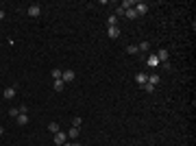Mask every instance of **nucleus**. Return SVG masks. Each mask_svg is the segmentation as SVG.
<instances>
[{
  "instance_id": "obj_20",
  "label": "nucleus",
  "mask_w": 196,
  "mask_h": 146,
  "mask_svg": "<svg viewBox=\"0 0 196 146\" xmlns=\"http://www.w3.org/2000/svg\"><path fill=\"white\" fill-rule=\"evenodd\" d=\"M107 24H109V26H118V18H116V15H109Z\"/></svg>"
},
{
  "instance_id": "obj_14",
  "label": "nucleus",
  "mask_w": 196,
  "mask_h": 146,
  "mask_svg": "<svg viewBox=\"0 0 196 146\" xmlns=\"http://www.w3.org/2000/svg\"><path fill=\"white\" fill-rule=\"evenodd\" d=\"M120 7L126 11V9H133V7H135V2H133V0H122V4H120Z\"/></svg>"
},
{
  "instance_id": "obj_17",
  "label": "nucleus",
  "mask_w": 196,
  "mask_h": 146,
  "mask_svg": "<svg viewBox=\"0 0 196 146\" xmlns=\"http://www.w3.org/2000/svg\"><path fill=\"white\" fill-rule=\"evenodd\" d=\"M148 48H150V42H142V44L137 46V50H140V52H146Z\"/></svg>"
},
{
  "instance_id": "obj_11",
  "label": "nucleus",
  "mask_w": 196,
  "mask_h": 146,
  "mask_svg": "<svg viewBox=\"0 0 196 146\" xmlns=\"http://www.w3.org/2000/svg\"><path fill=\"white\" fill-rule=\"evenodd\" d=\"M52 87H54V92H63V87H65V83H63L61 79H57V81H52Z\"/></svg>"
},
{
  "instance_id": "obj_16",
  "label": "nucleus",
  "mask_w": 196,
  "mask_h": 146,
  "mask_svg": "<svg viewBox=\"0 0 196 146\" xmlns=\"http://www.w3.org/2000/svg\"><path fill=\"white\" fill-rule=\"evenodd\" d=\"M124 15H126L129 20H135V18H137V13H135V9H126V11H124Z\"/></svg>"
},
{
  "instance_id": "obj_4",
  "label": "nucleus",
  "mask_w": 196,
  "mask_h": 146,
  "mask_svg": "<svg viewBox=\"0 0 196 146\" xmlns=\"http://www.w3.org/2000/svg\"><path fill=\"white\" fill-rule=\"evenodd\" d=\"M26 13H28L31 18H37V15L42 13V7H39V4H31V7L26 9Z\"/></svg>"
},
{
  "instance_id": "obj_23",
  "label": "nucleus",
  "mask_w": 196,
  "mask_h": 146,
  "mask_svg": "<svg viewBox=\"0 0 196 146\" xmlns=\"http://www.w3.org/2000/svg\"><path fill=\"white\" fill-rule=\"evenodd\" d=\"M72 124H74V127H79V129H81V124H83V120H81V118H74V120H72Z\"/></svg>"
},
{
  "instance_id": "obj_24",
  "label": "nucleus",
  "mask_w": 196,
  "mask_h": 146,
  "mask_svg": "<svg viewBox=\"0 0 196 146\" xmlns=\"http://www.w3.org/2000/svg\"><path fill=\"white\" fill-rule=\"evenodd\" d=\"M113 15H116V18H118V15H124V9H122V7H118V9H116V13H113Z\"/></svg>"
},
{
  "instance_id": "obj_10",
  "label": "nucleus",
  "mask_w": 196,
  "mask_h": 146,
  "mask_svg": "<svg viewBox=\"0 0 196 146\" xmlns=\"http://www.w3.org/2000/svg\"><path fill=\"white\" fill-rule=\"evenodd\" d=\"M79 133H81V129H79V127H72V129H70L65 135H68L70 140H76V138H79Z\"/></svg>"
},
{
  "instance_id": "obj_28",
  "label": "nucleus",
  "mask_w": 196,
  "mask_h": 146,
  "mask_svg": "<svg viewBox=\"0 0 196 146\" xmlns=\"http://www.w3.org/2000/svg\"><path fill=\"white\" fill-rule=\"evenodd\" d=\"M4 15H7V13H4V11L0 9V20H4Z\"/></svg>"
},
{
  "instance_id": "obj_19",
  "label": "nucleus",
  "mask_w": 196,
  "mask_h": 146,
  "mask_svg": "<svg viewBox=\"0 0 196 146\" xmlns=\"http://www.w3.org/2000/svg\"><path fill=\"white\" fill-rule=\"evenodd\" d=\"M142 87H144V92H146V94H152V92H155V85H150V83H144Z\"/></svg>"
},
{
  "instance_id": "obj_8",
  "label": "nucleus",
  "mask_w": 196,
  "mask_h": 146,
  "mask_svg": "<svg viewBox=\"0 0 196 146\" xmlns=\"http://www.w3.org/2000/svg\"><path fill=\"white\" fill-rule=\"evenodd\" d=\"M146 81H148V74H144V72H137V74H135V83H137V85H144Z\"/></svg>"
},
{
  "instance_id": "obj_1",
  "label": "nucleus",
  "mask_w": 196,
  "mask_h": 146,
  "mask_svg": "<svg viewBox=\"0 0 196 146\" xmlns=\"http://www.w3.org/2000/svg\"><path fill=\"white\" fill-rule=\"evenodd\" d=\"M74 79H76L74 70H63V72H61V81H63V83H72Z\"/></svg>"
},
{
  "instance_id": "obj_6",
  "label": "nucleus",
  "mask_w": 196,
  "mask_h": 146,
  "mask_svg": "<svg viewBox=\"0 0 196 146\" xmlns=\"http://www.w3.org/2000/svg\"><path fill=\"white\" fill-rule=\"evenodd\" d=\"M15 94H18V90H15L13 85H11V87H7V90L2 92V96L7 98V100H11V98H15Z\"/></svg>"
},
{
  "instance_id": "obj_13",
  "label": "nucleus",
  "mask_w": 196,
  "mask_h": 146,
  "mask_svg": "<svg viewBox=\"0 0 196 146\" xmlns=\"http://www.w3.org/2000/svg\"><path fill=\"white\" fill-rule=\"evenodd\" d=\"M146 83H150V85H155V87H157V85H159V76H157V74H148V81Z\"/></svg>"
},
{
  "instance_id": "obj_15",
  "label": "nucleus",
  "mask_w": 196,
  "mask_h": 146,
  "mask_svg": "<svg viewBox=\"0 0 196 146\" xmlns=\"http://www.w3.org/2000/svg\"><path fill=\"white\" fill-rule=\"evenodd\" d=\"M48 131L52 133V135H54V133H59L61 129H59V124H57V122H50V124H48Z\"/></svg>"
},
{
  "instance_id": "obj_27",
  "label": "nucleus",
  "mask_w": 196,
  "mask_h": 146,
  "mask_svg": "<svg viewBox=\"0 0 196 146\" xmlns=\"http://www.w3.org/2000/svg\"><path fill=\"white\" fill-rule=\"evenodd\" d=\"M63 146H81V144H79V142H72V144H70V142H65Z\"/></svg>"
},
{
  "instance_id": "obj_18",
  "label": "nucleus",
  "mask_w": 196,
  "mask_h": 146,
  "mask_svg": "<svg viewBox=\"0 0 196 146\" xmlns=\"http://www.w3.org/2000/svg\"><path fill=\"white\" fill-rule=\"evenodd\" d=\"M126 52H129V55H137L140 50H137V46H135V44H131V46H126Z\"/></svg>"
},
{
  "instance_id": "obj_12",
  "label": "nucleus",
  "mask_w": 196,
  "mask_h": 146,
  "mask_svg": "<svg viewBox=\"0 0 196 146\" xmlns=\"http://www.w3.org/2000/svg\"><path fill=\"white\" fill-rule=\"evenodd\" d=\"M15 120H18V124H20V127L28 124V116H26V113H18V118H15Z\"/></svg>"
},
{
  "instance_id": "obj_26",
  "label": "nucleus",
  "mask_w": 196,
  "mask_h": 146,
  "mask_svg": "<svg viewBox=\"0 0 196 146\" xmlns=\"http://www.w3.org/2000/svg\"><path fill=\"white\" fill-rule=\"evenodd\" d=\"M18 111H20V113H26V111H28V107H26V105H20V107H18Z\"/></svg>"
},
{
  "instance_id": "obj_3",
  "label": "nucleus",
  "mask_w": 196,
  "mask_h": 146,
  "mask_svg": "<svg viewBox=\"0 0 196 146\" xmlns=\"http://www.w3.org/2000/svg\"><path fill=\"white\" fill-rule=\"evenodd\" d=\"M65 142H68V135H65L63 131H59V133H54V144H57V146H63Z\"/></svg>"
},
{
  "instance_id": "obj_7",
  "label": "nucleus",
  "mask_w": 196,
  "mask_h": 146,
  "mask_svg": "<svg viewBox=\"0 0 196 146\" xmlns=\"http://www.w3.org/2000/svg\"><path fill=\"white\" fill-rule=\"evenodd\" d=\"M168 57H170V52L166 48H161L159 52H157V59H159V63H163V61H168Z\"/></svg>"
},
{
  "instance_id": "obj_25",
  "label": "nucleus",
  "mask_w": 196,
  "mask_h": 146,
  "mask_svg": "<svg viewBox=\"0 0 196 146\" xmlns=\"http://www.w3.org/2000/svg\"><path fill=\"white\" fill-rule=\"evenodd\" d=\"M161 68H163V70H166V72H168V70H170V68H172V65H170V61H163V63H161Z\"/></svg>"
},
{
  "instance_id": "obj_2",
  "label": "nucleus",
  "mask_w": 196,
  "mask_h": 146,
  "mask_svg": "<svg viewBox=\"0 0 196 146\" xmlns=\"http://www.w3.org/2000/svg\"><path fill=\"white\" fill-rule=\"evenodd\" d=\"M133 9H135L137 15H146V13H148V4H146V2H135Z\"/></svg>"
},
{
  "instance_id": "obj_21",
  "label": "nucleus",
  "mask_w": 196,
  "mask_h": 146,
  "mask_svg": "<svg viewBox=\"0 0 196 146\" xmlns=\"http://www.w3.org/2000/svg\"><path fill=\"white\" fill-rule=\"evenodd\" d=\"M61 72H63V70H59V68H54V70H52V81H57V79H61Z\"/></svg>"
},
{
  "instance_id": "obj_29",
  "label": "nucleus",
  "mask_w": 196,
  "mask_h": 146,
  "mask_svg": "<svg viewBox=\"0 0 196 146\" xmlns=\"http://www.w3.org/2000/svg\"><path fill=\"white\" fill-rule=\"evenodd\" d=\"M2 133H4V129H2V127H0V135H2Z\"/></svg>"
},
{
  "instance_id": "obj_9",
  "label": "nucleus",
  "mask_w": 196,
  "mask_h": 146,
  "mask_svg": "<svg viewBox=\"0 0 196 146\" xmlns=\"http://www.w3.org/2000/svg\"><path fill=\"white\" fill-rule=\"evenodd\" d=\"M109 37L111 39H118L120 37V26H109Z\"/></svg>"
},
{
  "instance_id": "obj_5",
  "label": "nucleus",
  "mask_w": 196,
  "mask_h": 146,
  "mask_svg": "<svg viewBox=\"0 0 196 146\" xmlns=\"http://www.w3.org/2000/svg\"><path fill=\"white\" fill-rule=\"evenodd\" d=\"M146 65H148V68H157V65H159L157 55H148V57H146Z\"/></svg>"
},
{
  "instance_id": "obj_22",
  "label": "nucleus",
  "mask_w": 196,
  "mask_h": 146,
  "mask_svg": "<svg viewBox=\"0 0 196 146\" xmlns=\"http://www.w3.org/2000/svg\"><path fill=\"white\" fill-rule=\"evenodd\" d=\"M18 113H20L18 107H11V109H9V116H11V118H18Z\"/></svg>"
}]
</instances>
